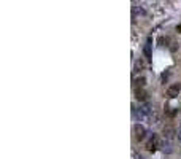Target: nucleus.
<instances>
[{
    "label": "nucleus",
    "mask_w": 181,
    "mask_h": 159,
    "mask_svg": "<svg viewBox=\"0 0 181 159\" xmlns=\"http://www.w3.org/2000/svg\"><path fill=\"white\" fill-rule=\"evenodd\" d=\"M167 43H169V38H165V37H159L157 38V45L159 46H165Z\"/></svg>",
    "instance_id": "nucleus-8"
},
{
    "label": "nucleus",
    "mask_w": 181,
    "mask_h": 159,
    "mask_svg": "<svg viewBox=\"0 0 181 159\" xmlns=\"http://www.w3.org/2000/svg\"><path fill=\"white\" fill-rule=\"evenodd\" d=\"M134 135H135V139L140 142V140H143L145 137H146V129H145V126H142V124H135L134 126Z\"/></svg>",
    "instance_id": "nucleus-1"
},
{
    "label": "nucleus",
    "mask_w": 181,
    "mask_h": 159,
    "mask_svg": "<svg viewBox=\"0 0 181 159\" xmlns=\"http://www.w3.org/2000/svg\"><path fill=\"white\" fill-rule=\"evenodd\" d=\"M176 134H178V139H179V140H181V126H179V127H178V132H176Z\"/></svg>",
    "instance_id": "nucleus-10"
},
{
    "label": "nucleus",
    "mask_w": 181,
    "mask_h": 159,
    "mask_svg": "<svg viewBox=\"0 0 181 159\" xmlns=\"http://www.w3.org/2000/svg\"><path fill=\"white\" fill-rule=\"evenodd\" d=\"M176 32H178V33H181V24H179V26H176Z\"/></svg>",
    "instance_id": "nucleus-11"
},
{
    "label": "nucleus",
    "mask_w": 181,
    "mask_h": 159,
    "mask_svg": "<svg viewBox=\"0 0 181 159\" xmlns=\"http://www.w3.org/2000/svg\"><path fill=\"white\" fill-rule=\"evenodd\" d=\"M145 81H146V80H145L143 77H138V78H135V81H134V83H135V86L143 88V86H145Z\"/></svg>",
    "instance_id": "nucleus-7"
},
{
    "label": "nucleus",
    "mask_w": 181,
    "mask_h": 159,
    "mask_svg": "<svg viewBox=\"0 0 181 159\" xmlns=\"http://www.w3.org/2000/svg\"><path fill=\"white\" fill-rule=\"evenodd\" d=\"M179 91H181V88L178 85H172L169 89H167V95H169L170 99H175L179 95Z\"/></svg>",
    "instance_id": "nucleus-3"
},
{
    "label": "nucleus",
    "mask_w": 181,
    "mask_h": 159,
    "mask_svg": "<svg viewBox=\"0 0 181 159\" xmlns=\"http://www.w3.org/2000/svg\"><path fill=\"white\" fill-rule=\"evenodd\" d=\"M137 116H138L140 119H143V118H149V116H151V107L148 105V103L142 105L140 108H138V112H137Z\"/></svg>",
    "instance_id": "nucleus-2"
},
{
    "label": "nucleus",
    "mask_w": 181,
    "mask_h": 159,
    "mask_svg": "<svg viewBox=\"0 0 181 159\" xmlns=\"http://www.w3.org/2000/svg\"><path fill=\"white\" fill-rule=\"evenodd\" d=\"M164 139H167V140H172L173 139V137H175V134H176V130L175 129H173L172 126H165L164 127Z\"/></svg>",
    "instance_id": "nucleus-5"
},
{
    "label": "nucleus",
    "mask_w": 181,
    "mask_h": 159,
    "mask_svg": "<svg viewBox=\"0 0 181 159\" xmlns=\"http://www.w3.org/2000/svg\"><path fill=\"white\" fill-rule=\"evenodd\" d=\"M157 147H159V139H157V135H152V139H151L148 143H146V150L154 153Z\"/></svg>",
    "instance_id": "nucleus-4"
},
{
    "label": "nucleus",
    "mask_w": 181,
    "mask_h": 159,
    "mask_svg": "<svg viewBox=\"0 0 181 159\" xmlns=\"http://www.w3.org/2000/svg\"><path fill=\"white\" fill-rule=\"evenodd\" d=\"M135 99H137V100H146V99H148V94H146L143 89H137V92H135Z\"/></svg>",
    "instance_id": "nucleus-6"
},
{
    "label": "nucleus",
    "mask_w": 181,
    "mask_h": 159,
    "mask_svg": "<svg viewBox=\"0 0 181 159\" xmlns=\"http://www.w3.org/2000/svg\"><path fill=\"white\" fill-rule=\"evenodd\" d=\"M149 46L151 45H146L145 46V54H146V57H148V59H151V50H149Z\"/></svg>",
    "instance_id": "nucleus-9"
}]
</instances>
